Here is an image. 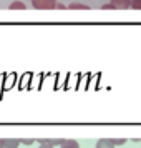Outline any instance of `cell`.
<instances>
[{
    "label": "cell",
    "mask_w": 141,
    "mask_h": 148,
    "mask_svg": "<svg viewBox=\"0 0 141 148\" xmlns=\"http://www.w3.org/2000/svg\"><path fill=\"white\" fill-rule=\"evenodd\" d=\"M60 148H80V143L76 140H63Z\"/></svg>",
    "instance_id": "8992f818"
},
{
    "label": "cell",
    "mask_w": 141,
    "mask_h": 148,
    "mask_svg": "<svg viewBox=\"0 0 141 148\" xmlns=\"http://www.w3.org/2000/svg\"><path fill=\"white\" fill-rule=\"evenodd\" d=\"M38 148H55V147H50V145H40Z\"/></svg>",
    "instance_id": "5bb4252c"
},
{
    "label": "cell",
    "mask_w": 141,
    "mask_h": 148,
    "mask_svg": "<svg viewBox=\"0 0 141 148\" xmlns=\"http://www.w3.org/2000/svg\"><path fill=\"white\" fill-rule=\"evenodd\" d=\"M33 141H37V140H33V138H22L20 143H23V145H32Z\"/></svg>",
    "instance_id": "8fae6325"
},
{
    "label": "cell",
    "mask_w": 141,
    "mask_h": 148,
    "mask_svg": "<svg viewBox=\"0 0 141 148\" xmlns=\"http://www.w3.org/2000/svg\"><path fill=\"white\" fill-rule=\"evenodd\" d=\"M67 8H72V10H87V8H90V7L85 5V3H80V2H73V3H70Z\"/></svg>",
    "instance_id": "52a82bcc"
},
{
    "label": "cell",
    "mask_w": 141,
    "mask_h": 148,
    "mask_svg": "<svg viewBox=\"0 0 141 148\" xmlns=\"http://www.w3.org/2000/svg\"><path fill=\"white\" fill-rule=\"evenodd\" d=\"M8 8H12V10H23V8H25V3L20 2V0H15V2H12V3L8 5Z\"/></svg>",
    "instance_id": "ba28073f"
},
{
    "label": "cell",
    "mask_w": 141,
    "mask_h": 148,
    "mask_svg": "<svg viewBox=\"0 0 141 148\" xmlns=\"http://www.w3.org/2000/svg\"><path fill=\"white\" fill-rule=\"evenodd\" d=\"M131 8H134V10H141V0H131Z\"/></svg>",
    "instance_id": "30bf717a"
},
{
    "label": "cell",
    "mask_w": 141,
    "mask_h": 148,
    "mask_svg": "<svg viewBox=\"0 0 141 148\" xmlns=\"http://www.w3.org/2000/svg\"><path fill=\"white\" fill-rule=\"evenodd\" d=\"M113 140V143H114V147H121V145H125L126 143V138H111Z\"/></svg>",
    "instance_id": "9c48e42d"
},
{
    "label": "cell",
    "mask_w": 141,
    "mask_h": 148,
    "mask_svg": "<svg viewBox=\"0 0 141 148\" xmlns=\"http://www.w3.org/2000/svg\"><path fill=\"white\" fill-rule=\"evenodd\" d=\"M57 8H60V10H63V8H67L63 3H57Z\"/></svg>",
    "instance_id": "4fadbf2b"
},
{
    "label": "cell",
    "mask_w": 141,
    "mask_h": 148,
    "mask_svg": "<svg viewBox=\"0 0 141 148\" xmlns=\"http://www.w3.org/2000/svg\"><path fill=\"white\" fill-rule=\"evenodd\" d=\"M96 148H114V143L111 138H101L96 141Z\"/></svg>",
    "instance_id": "277c9868"
},
{
    "label": "cell",
    "mask_w": 141,
    "mask_h": 148,
    "mask_svg": "<svg viewBox=\"0 0 141 148\" xmlns=\"http://www.w3.org/2000/svg\"><path fill=\"white\" fill-rule=\"evenodd\" d=\"M18 145H20V140H17V138H5L2 148H18Z\"/></svg>",
    "instance_id": "5b68a950"
},
{
    "label": "cell",
    "mask_w": 141,
    "mask_h": 148,
    "mask_svg": "<svg viewBox=\"0 0 141 148\" xmlns=\"http://www.w3.org/2000/svg\"><path fill=\"white\" fill-rule=\"evenodd\" d=\"M110 3H113L114 8H120V10L131 8V0H111Z\"/></svg>",
    "instance_id": "3957f363"
},
{
    "label": "cell",
    "mask_w": 141,
    "mask_h": 148,
    "mask_svg": "<svg viewBox=\"0 0 141 148\" xmlns=\"http://www.w3.org/2000/svg\"><path fill=\"white\" fill-rule=\"evenodd\" d=\"M3 147V140H2V138H0V148Z\"/></svg>",
    "instance_id": "9a60e30c"
},
{
    "label": "cell",
    "mask_w": 141,
    "mask_h": 148,
    "mask_svg": "<svg viewBox=\"0 0 141 148\" xmlns=\"http://www.w3.org/2000/svg\"><path fill=\"white\" fill-rule=\"evenodd\" d=\"M40 145H50V147H60L63 143V138H38Z\"/></svg>",
    "instance_id": "7a4b0ae2"
},
{
    "label": "cell",
    "mask_w": 141,
    "mask_h": 148,
    "mask_svg": "<svg viewBox=\"0 0 141 148\" xmlns=\"http://www.w3.org/2000/svg\"><path fill=\"white\" fill-rule=\"evenodd\" d=\"M57 0H32V5L37 10H53L57 8Z\"/></svg>",
    "instance_id": "6da1fadb"
},
{
    "label": "cell",
    "mask_w": 141,
    "mask_h": 148,
    "mask_svg": "<svg viewBox=\"0 0 141 148\" xmlns=\"http://www.w3.org/2000/svg\"><path fill=\"white\" fill-rule=\"evenodd\" d=\"M101 8H105V10H114V5L113 3H105Z\"/></svg>",
    "instance_id": "7c38bea8"
}]
</instances>
